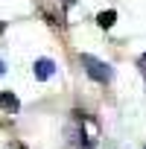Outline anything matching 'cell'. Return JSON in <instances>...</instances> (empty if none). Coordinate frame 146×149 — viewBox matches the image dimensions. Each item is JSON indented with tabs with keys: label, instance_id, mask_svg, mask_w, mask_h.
<instances>
[{
	"label": "cell",
	"instance_id": "obj_1",
	"mask_svg": "<svg viewBox=\"0 0 146 149\" xmlns=\"http://www.w3.org/2000/svg\"><path fill=\"white\" fill-rule=\"evenodd\" d=\"M82 67H85V73L91 79H97V82H111V76H114V70H111V64H105V61H99V58H94V56H82Z\"/></svg>",
	"mask_w": 146,
	"mask_h": 149
},
{
	"label": "cell",
	"instance_id": "obj_2",
	"mask_svg": "<svg viewBox=\"0 0 146 149\" xmlns=\"http://www.w3.org/2000/svg\"><path fill=\"white\" fill-rule=\"evenodd\" d=\"M32 70H35V79H50L53 73H56V64H53L50 58H38Z\"/></svg>",
	"mask_w": 146,
	"mask_h": 149
},
{
	"label": "cell",
	"instance_id": "obj_3",
	"mask_svg": "<svg viewBox=\"0 0 146 149\" xmlns=\"http://www.w3.org/2000/svg\"><path fill=\"white\" fill-rule=\"evenodd\" d=\"M0 105H3L6 111H12V114H15V111L21 108V102H18V97H15V94H9V91H3V94H0Z\"/></svg>",
	"mask_w": 146,
	"mask_h": 149
},
{
	"label": "cell",
	"instance_id": "obj_4",
	"mask_svg": "<svg viewBox=\"0 0 146 149\" xmlns=\"http://www.w3.org/2000/svg\"><path fill=\"white\" fill-rule=\"evenodd\" d=\"M114 21H117V12H114V9H108V12H99V15H97V24H99L102 29L114 26Z\"/></svg>",
	"mask_w": 146,
	"mask_h": 149
},
{
	"label": "cell",
	"instance_id": "obj_5",
	"mask_svg": "<svg viewBox=\"0 0 146 149\" xmlns=\"http://www.w3.org/2000/svg\"><path fill=\"white\" fill-rule=\"evenodd\" d=\"M137 64H140V73H143V76H146V53L137 58Z\"/></svg>",
	"mask_w": 146,
	"mask_h": 149
},
{
	"label": "cell",
	"instance_id": "obj_6",
	"mask_svg": "<svg viewBox=\"0 0 146 149\" xmlns=\"http://www.w3.org/2000/svg\"><path fill=\"white\" fill-rule=\"evenodd\" d=\"M3 73H6V64H3V61H0V76H3Z\"/></svg>",
	"mask_w": 146,
	"mask_h": 149
},
{
	"label": "cell",
	"instance_id": "obj_7",
	"mask_svg": "<svg viewBox=\"0 0 146 149\" xmlns=\"http://www.w3.org/2000/svg\"><path fill=\"white\" fill-rule=\"evenodd\" d=\"M3 29H6V26H3V21H0V35H3Z\"/></svg>",
	"mask_w": 146,
	"mask_h": 149
}]
</instances>
